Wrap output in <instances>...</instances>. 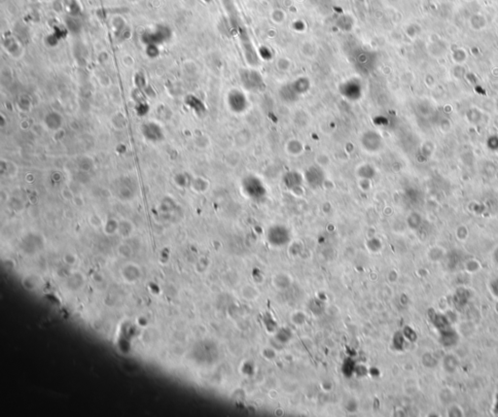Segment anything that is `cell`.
Segmentation results:
<instances>
[{
  "label": "cell",
  "instance_id": "1",
  "mask_svg": "<svg viewBox=\"0 0 498 417\" xmlns=\"http://www.w3.org/2000/svg\"><path fill=\"white\" fill-rule=\"evenodd\" d=\"M242 190L251 198H260L266 194V188L262 180L256 175H247L242 179Z\"/></svg>",
  "mask_w": 498,
  "mask_h": 417
},
{
  "label": "cell",
  "instance_id": "2",
  "mask_svg": "<svg viewBox=\"0 0 498 417\" xmlns=\"http://www.w3.org/2000/svg\"><path fill=\"white\" fill-rule=\"evenodd\" d=\"M341 93L348 100H359L362 96V86L359 81L351 79L341 86Z\"/></svg>",
  "mask_w": 498,
  "mask_h": 417
},
{
  "label": "cell",
  "instance_id": "3",
  "mask_svg": "<svg viewBox=\"0 0 498 417\" xmlns=\"http://www.w3.org/2000/svg\"><path fill=\"white\" fill-rule=\"evenodd\" d=\"M309 89V81L299 79L296 82H293L291 86H287L284 91L285 100H296L302 94L307 92Z\"/></svg>",
  "mask_w": 498,
  "mask_h": 417
},
{
  "label": "cell",
  "instance_id": "4",
  "mask_svg": "<svg viewBox=\"0 0 498 417\" xmlns=\"http://www.w3.org/2000/svg\"><path fill=\"white\" fill-rule=\"evenodd\" d=\"M324 177H325L324 171L321 169V167L317 166L309 167L304 175V179L313 188H317L321 186L324 181Z\"/></svg>",
  "mask_w": 498,
  "mask_h": 417
},
{
  "label": "cell",
  "instance_id": "5",
  "mask_svg": "<svg viewBox=\"0 0 498 417\" xmlns=\"http://www.w3.org/2000/svg\"><path fill=\"white\" fill-rule=\"evenodd\" d=\"M362 146L369 152L378 151L382 146L381 135L375 132H368L363 134Z\"/></svg>",
  "mask_w": 498,
  "mask_h": 417
},
{
  "label": "cell",
  "instance_id": "6",
  "mask_svg": "<svg viewBox=\"0 0 498 417\" xmlns=\"http://www.w3.org/2000/svg\"><path fill=\"white\" fill-rule=\"evenodd\" d=\"M229 101L232 111L235 113H243L247 108L246 97L238 91L232 93Z\"/></svg>",
  "mask_w": 498,
  "mask_h": 417
},
{
  "label": "cell",
  "instance_id": "7",
  "mask_svg": "<svg viewBox=\"0 0 498 417\" xmlns=\"http://www.w3.org/2000/svg\"><path fill=\"white\" fill-rule=\"evenodd\" d=\"M355 66L360 72H371L374 68V61L371 54L368 52L360 53L355 59Z\"/></svg>",
  "mask_w": 498,
  "mask_h": 417
},
{
  "label": "cell",
  "instance_id": "8",
  "mask_svg": "<svg viewBox=\"0 0 498 417\" xmlns=\"http://www.w3.org/2000/svg\"><path fill=\"white\" fill-rule=\"evenodd\" d=\"M241 80L243 82V85L249 89V90H255L259 89L262 85V78L259 76L258 73L253 72V71H246L241 75Z\"/></svg>",
  "mask_w": 498,
  "mask_h": 417
},
{
  "label": "cell",
  "instance_id": "9",
  "mask_svg": "<svg viewBox=\"0 0 498 417\" xmlns=\"http://www.w3.org/2000/svg\"><path fill=\"white\" fill-rule=\"evenodd\" d=\"M284 180H285V183L286 185L289 187L291 183L293 182V185H292V188H295L296 186H298L299 184H301V181L303 180V178L301 177V175L296 173V172H289L285 175L284 177Z\"/></svg>",
  "mask_w": 498,
  "mask_h": 417
}]
</instances>
